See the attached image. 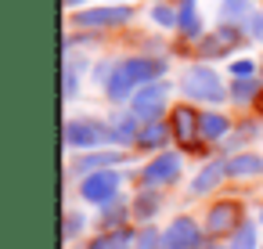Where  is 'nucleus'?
I'll return each mask as SVG.
<instances>
[{
	"mask_svg": "<svg viewBox=\"0 0 263 249\" xmlns=\"http://www.w3.org/2000/svg\"><path fill=\"white\" fill-rule=\"evenodd\" d=\"M162 69H166V62H159V58H130V62H123V65L112 69V76H108V83H105V94H108L112 101H123V98H130L134 91L155 83V76H159Z\"/></svg>",
	"mask_w": 263,
	"mask_h": 249,
	"instance_id": "obj_1",
	"label": "nucleus"
},
{
	"mask_svg": "<svg viewBox=\"0 0 263 249\" xmlns=\"http://www.w3.org/2000/svg\"><path fill=\"white\" fill-rule=\"evenodd\" d=\"M180 87H184V94L187 98H195V101H223L227 98V91H223V83H220V76L213 73V69H205V65H191V69H184V76H180Z\"/></svg>",
	"mask_w": 263,
	"mask_h": 249,
	"instance_id": "obj_2",
	"label": "nucleus"
},
{
	"mask_svg": "<svg viewBox=\"0 0 263 249\" xmlns=\"http://www.w3.org/2000/svg\"><path fill=\"white\" fill-rule=\"evenodd\" d=\"M112 141V130H105L98 119H69L65 123V145L69 148H98Z\"/></svg>",
	"mask_w": 263,
	"mask_h": 249,
	"instance_id": "obj_3",
	"label": "nucleus"
},
{
	"mask_svg": "<svg viewBox=\"0 0 263 249\" xmlns=\"http://www.w3.org/2000/svg\"><path fill=\"white\" fill-rule=\"evenodd\" d=\"M166 101H170V87L166 83H148L134 94V116L144 119V123H155L166 112Z\"/></svg>",
	"mask_w": 263,
	"mask_h": 249,
	"instance_id": "obj_4",
	"label": "nucleus"
},
{
	"mask_svg": "<svg viewBox=\"0 0 263 249\" xmlns=\"http://www.w3.org/2000/svg\"><path fill=\"white\" fill-rule=\"evenodd\" d=\"M170 127H173V141L180 148H195L198 137H202V116L187 105H177L173 116H170Z\"/></svg>",
	"mask_w": 263,
	"mask_h": 249,
	"instance_id": "obj_5",
	"label": "nucleus"
},
{
	"mask_svg": "<svg viewBox=\"0 0 263 249\" xmlns=\"http://www.w3.org/2000/svg\"><path fill=\"white\" fill-rule=\"evenodd\" d=\"M119 191V173L116 170H101V173H87L83 184H80V195L87 202H98V206H108Z\"/></svg>",
	"mask_w": 263,
	"mask_h": 249,
	"instance_id": "obj_6",
	"label": "nucleus"
},
{
	"mask_svg": "<svg viewBox=\"0 0 263 249\" xmlns=\"http://www.w3.org/2000/svg\"><path fill=\"white\" fill-rule=\"evenodd\" d=\"M202 245V227L191 217H177L162 231V249H198Z\"/></svg>",
	"mask_w": 263,
	"mask_h": 249,
	"instance_id": "obj_7",
	"label": "nucleus"
},
{
	"mask_svg": "<svg viewBox=\"0 0 263 249\" xmlns=\"http://www.w3.org/2000/svg\"><path fill=\"white\" fill-rule=\"evenodd\" d=\"M177 177H180V155H177V152H162V155H155V159L144 166V173H141V181H144L148 188L173 184Z\"/></svg>",
	"mask_w": 263,
	"mask_h": 249,
	"instance_id": "obj_8",
	"label": "nucleus"
},
{
	"mask_svg": "<svg viewBox=\"0 0 263 249\" xmlns=\"http://www.w3.org/2000/svg\"><path fill=\"white\" fill-rule=\"evenodd\" d=\"M130 19H134L130 8H90V11L76 15V26H83V29H108V26H126Z\"/></svg>",
	"mask_w": 263,
	"mask_h": 249,
	"instance_id": "obj_9",
	"label": "nucleus"
},
{
	"mask_svg": "<svg viewBox=\"0 0 263 249\" xmlns=\"http://www.w3.org/2000/svg\"><path fill=\"white\" fill-rule=\"evenodd\" d=\"M241 206L238 202H216L213 209H209V217H205V231L209 235H231V227L238 231L241 224Z\"/></svg>",
	"mask_w": 263,
	"mask_h": 249,
	"instance_id": "obj_10",
	"label": "nucleus"
},
{
	"mask_svg": "<svg viewBox=\"0 0 263 249\" xmlns=\"http://www.w3.org/2000/svg\"><path fill=\"white\" fill-rule=\"evenodd\" d=\"M234 44H238V29H234V26H220L213 37L202 40V55H205V58H220V55H227Z\"/></svg>",
	"mask_w": 263,
	"mask_h": 249,
	"instance_id": "obj_11",
	"label": "nucleus"
},
{
	"mask_svg": "<svg viewBox=\"0 0 263 249\" xmlns=\"http://www.w3.org/2000/svg\"><path fill=\"white\" fill-rule=\"evenodd\" d=\"M256 173H263V155L241 152V155L227 159V177H256Z\"/></svg>",
	"mask_w": 263,
	"mask_h": 249,
	"instance_id": "obj_12",
	"label": "nucleus"
},
{
	"mask_svg": "<svg viewBox=\"0 0 263 249\" xmlns=\"http://www.w3.org/2000/svg\"><path fill=\"white\" fill-rule=\"evenodd\" d=\"M170 134H173V127L162 123V119H155V123H144V127H141L137 145H141V148H162V145L170 141Z\"/></svg>",
	"mask_w": 263,
	"mask_h": 249,
	"instance_id": "obj_13",
	"label": "nucleus"
},
{
	"mask_svg": "<svg viewBox=\"0 0 263 249\" xmlns=\"http://www.w3.org/2000/svg\"><path fill=\"white\" fill-rule=\"evenodd\" d=\"M223 177H227V163H209V166L191 181V191H195V195H205V191H213Z\"/></svg>",
	"mask_w": 263,
	"mask_h": 249,
	"instance_id": "obj_14",
	"label": "nucleus"
},
{
	"mask_svg": "<svg viewBox=\"0 0 263 249\" xmlns=\"http://www.w3.org/2000/svg\"><path fill=\"white\" fill-rule=\"evenodd\" d=\"M108 130H112V141H116V145H130V141H137V134H141V130H137V116H134V112L116 116Z\"/></svg>",
	"mask_w": 263,
	"mask_h": 249,
	"instance_id": "obj_15",
	"label": "nucleus"
},
{
	"mask_svg": "<svg viewBox=\"0 0 263 249\" xmlns=\"http://www.w3.org/2000/svg\"><path fill=\"white\" fill-rule=\"evenodd\" d=\"M177 29L184 37H202V22H198V11H195V0H180V8H177Z\"/></svg>",
	"mask_w": 263,
	"mask_h": 249,
	"instance_id": "obj_16",
	"label": "nucleus"
},
{
	"mask_svg": "<svg viewBox=\"0 0 263 249\" xmlns=\"http://www.w3.org/2000/svg\"><path fill=\"white\" fill-rule=\"evenodd\" d=\"M227 130H231V119L227 116H220V112H205L202 116V137L205 141H220Z\"/></svg>",
	"mask_w": 263,
	"mask_h": 249,
	"instance_id": "obj_17",
	"label": "nucleus"
},
{
	"mask_svg": "<svg viewBox=\"0 0 263 249\" xmlns=\"http://www.w3.org/2000/svg\"><path fill=\"white\" fill-rule=\"evenodd\" d=\"M130 231H123V227H116V231H105V235H98L94 242H90V249H130Z\"/></svg>",
	"mask_w": 263,
	"mask_h": 249,
	"instance_id": "obj_18",
	"label": "nucleus"
},
{
	"mask_svg": "<svg viewBox=\"0 0 263 249\" xmlns=\"http://www.w3.org/2000/svg\"><path fill=\"white\" fill-rule=\"evenodd\" d=\"M123 155L119 152H101V155H83L80 163H76V170H94V173H101V166H116Z\"/></svg>",
	"mask_w": 263,
	"mask_h": 249,
	"instance_id": "obj_19",
	"label": "nucleus"
},
{
	"mask_svg": "<svg viewBox=\"0 0 263 249\" xmlns=\"http://www.w3.org/2000/svg\"><path fill=\"white\" fill-rule=\"evenodd\" d=\"M227 249H256V227L252 224H241L234 235H231V245Z\"/></svg>",
	"mask_w": 263,
	"mask_h": 249,
	"instance_id": "obj_20",
	"label": "nucleus"
},
{
	"mask_svg": "<svg viewBox=\"0 0 263 249\" xmlns=\"http://www.w3.org/2000/svg\"><path fill=\"white\" fill-rule=\"evenodd\" d=\"M134 213H137L141 220L155 217V213H159V199H155L152 191H141V195H137V202H134Z\"/></svg>",
	"mask_w": 263,
	"mask_h": 249,
	"instance_id": "obj_21",
	"label": "nucleus"
},
{
	"mask_svg": "<svg viewBox=\"0 0 263 249\" xmlns=\"http://www.w3.org/2000/svg\"><path fill=\"white\" fill-rule=\"evenodd\" d=\"M256 91H259V83H256V80H238V83L231 87V98H234V101H249Z\"/></svg>",
	"mask_w": 263,
	"mask_h": 249,
	"instance_id": "obj_22",
	"label": "nucleus"
},
{
	"mask_svg": "<svg viewBox=\"0 0 263 249\" xmlns=\"http://www.w3.org/2000/svg\"><path fill=\"white\" fill-rule=\"evenodd\" d=\"M245 11H249V0H223V8H220V15H223V19H231V22H234V19H241Z\"/></svg>",
	"mask_w": 263,
	"mask_h": 249,
	"instance_id": "obj_23",
	"label": "nucleus"
},
{
	"mask_svg": "<svg viewBox=\"0 0 263 249\" xmlns=\"http://www.w3.org/2000/svg\"><path fill=\"white\" fill-rule=\"evenodd\" d=\"M162 245V235L155 231V227H144L141 235H137V249H159Z\"/></svg>",
	"mask_w": 263,
	"mask_h": 249,
	"instance_id": "obj_24",
	"label": "nucleus"
},
{
	"mask_svg": "<svg viewBox=\"0 0 263 249\" xmlns=\"http://www.w3.org/2000/svg\"><path fill=\"white\" fill-rule=\"evenodd\" d=\"M152 19H155L159 26H170V29L177 26V11H173V8H166V4H159V8H152Z\"/></svg>",
	"mask_w": 263,
	"mask_h": 249,
	"instance_id": "obj_25",
	"label": "nucleus"
},
{
	"mask_svg": "<svg viewBox=\"0 0 263 249\" xmlns=\"http://www.w3.org/2000/svg\"><path fill=\"white\" fill-rule=\"evenodd\" d=\"M252 69H256V65H252L249 58H238V62L231 65V73H234V76H241V80H249V73H252Z\"/></svg>",
	"mask_w": 263,
	"mask_h": 249,
	"instance_id": "obj_26",
	"label": "nucleus"
},
{
	"mask_svg": "<svg viewBox=\"0 0 263 249\" xmlns=\"http://www.w3.org/2000/svg\"><path fill=\"white\" fill-rule=\"evenodd\" d=\"M249 33H252L256 40H263V11H259V15H252V22H249Z\"/></svg>",
	"mask_w": 263,
	"mask_h": 249,
	"instance_id": "obj_27",
	"label": "nucleus"
},
{
	"mask_svg": "<svg viewBox=\"0 0 263 249\" xmlns=\"http://www.w3.org/2000/svg\"><path fill=\"white\" fill-rule=\"evenodd\" d=\"M72 94H76V73L65 69V98H72Z\"/></svg>",
	"mask_w": 263,
	"mask_h": 249,
	"instance_id": "obj_28",
	"label": "nucleus"
},
{
	"mask_svg": "<svg viewBox=\"0 0 263 249\" xmlns=\"http://www.w3.org/2000/svg\"><path fill=\"white\" fill-rule=\"evenodd\" d=\"M80 224H83V220H80V217H76V213H72V217H69V220H65V238H72V235H76V231H80Z\"/></svg>",
	"mask_w": 263,
	"mask_h": 249,
	"instance_id": "obj_29",
	"label": "nucleus"
},
{
	"mask_svg": "<svg viewBox=\"0 0 263 249\" xmlns=\"http://www.w3.org/2000/svg\"><path fill=\"white\" fill-rule=\"evenodd\" d=\"M105 220L112 224V220H123V209H105Z\"/></svg>",
	"mask_w": 263,
	"mask_h": 249,
	"instance_id": "obj_30",
	"label": "nucleus"
},
{
	"mask_svg": "<svg viewBox=\"0 0 263 249\" xmlns=\"http://www.w3.org/2000/svg\"><path fill=\"white\" fill-rule=\"evenodd\" d=\"M65 4H83V0H65Z\"/></svg>",
	"mask_w": 263,
	"mask_h": 249,
	"instance_id": "obj_31",
	"label": "nucleus"
},
{
	"mask_svg": "<svg viewBox=\"0 0 263 249\" xmlns=\"http://www.w3.org/2000/svg\"><path fill=\"white\" fill-rule=\"evenodd\" d=\"M205 249H220V245H205Z\"/></svg>",
	"mask_w": 263,
	"mask_h": 249,
	"instance_id": "obj_32",
	"label": "nucleus"
},
{
	"mask_svg": "<svg viewBox=\"0 0 263 249\" xmlns=\"http://www.w3.org/2000/svg\"><path fill=\"white\" fill-rule=\"evenodd\" d=\"M259 220H263V213H259Z\"/></svg>",
	"mask_w": 263,
	"mask_h": 249,
	"instance_id": "obj_33",
	"label": "nucleus"
},
{
	"mask_svg": "<svg viewBox=\"0 0 263 249\" xmlns=\"http://www.w3.org/2000/svg\"><path fill=\"white\" fill-rule=\"evenodd\" d=\"M259 109H263V101H259Z\"/></svg>",
	"mask_w": 263,
	"mask_h": 249,
	"instance_id": "obj_34",
	"label": "nucleus"
}]
</instances>
